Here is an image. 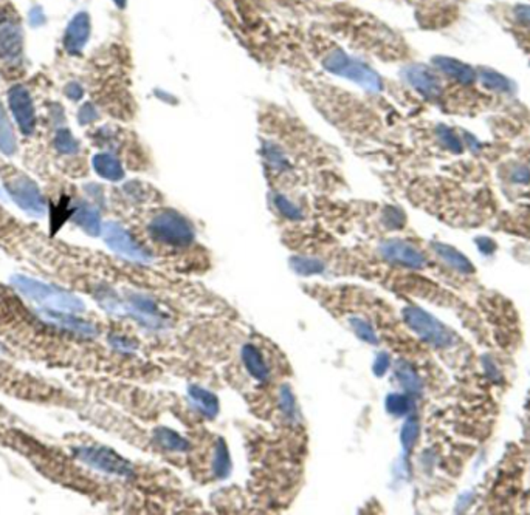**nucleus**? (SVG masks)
<instances>
[{
    "mask_svg": "<svg viewBox=\"0 0 530 515\" xmlns=\"http://www.w3.org/2000/svg\"><path fill=\"white\" fill-rule=\"evenodd\" d=\"M11 282L23 297L42 305L43 308L66 311V313H83L86 310L84 302L78 296L56 288L53 285H47L25 276H14Z\"/></svg>",
    "mask_w": 530,
    "mask_h": 515,
    "instance_id": "1",
    "label": "nucleus"
},
{
    "mask_svg": "<svg viewBox=\"0 0 530 515\" xmlns=\"http://www.w3.org/2000/svg\"><path fill=\"white\" fill-rule=\"evenodd\" d=\"M324 68L329 73L357 82L358 85H362L369 92H380L383 88L380 76L374 70L346 54L343 50H333L327 54L324 59Z\"/></svg>",
    "mask_w": 530,
    "mask_h": 515,
    "instance_id": "2",
    "label": "nucleus"
},
{
    "mask_svg": "<svg viewBox=\"0 0 530 515\" xmlns=\"http://www.w3.org/2000/svg\"><path fill=\"white\" fill-rule=\"evenodd\" d=\"M149 234L157 241L173 246H188L194 240L191 223L183 215L174 211L157 214L149 223Z\"/></svg>",
    "mask_w": 530,
    "mask_h": 515,
    "instance_id": "3",
    "label": "nucleus"
},
{
    "mask_svg": "<svg viewBox=\"0 0 530 515\" xmlns=\"http://www.w3.org/2000/svg\"><path fill=\"white\" fill-rule=\"evenodd\" d=\"M403 319L414 333H418L422 339L434 347L445 348L453 343V334L438 319H434L431 314H428L422 308H405L403 310Z\"/></svg>",
    "mask_w": 530,
    "mask_h": 515,
    "instance_id": "4",
    "label": "nucleus"
},
{
    "mask_svg": "<svg viewBox=\"0 0 530 515\" xmlns=\"http://www.w3.org/2000/svg\"><path fill=\"white\" fill-rule=\"evenodd\" d=\"M75 455H77L78 460L86 463L87 466L101 470V472L118 476H130L134 474L132 464L109 447L83 446L75 449Z\"/></svg>",
    "mask_w": 530,
    "mask_h": 515,
    "instance_id": "5",
    "label": "nucleus"
},
{
    "mask_svg": "<svg viewBox=\"0 0 530 515\" xmlns=\"http://www.w3.org/2000/svg\"><path fill=\"white\" fill-rule=\"evenodd\" d=\"M5 188L19 206L31 214L41 215L46 212V200L41 194L37 184L27 175L11 172L3 176Z\"/></svg>",
    "mask_w": 530,
    "mask_h": 515,
    "instance_id": "6",
    "label": "nucleus"
},
{
    "mask_svg": "<svg viewBox=\"0 0 530 515\" xmlns=\"http://www.w3.org/2000/svg\"><path fill=\"white\" fill-rule=\"evenodd\" d=\"M23 52V33L14 14L0 10V59L17 61Z\"/></svg>",
    "mask_w": 530,
    "mask_h": 515,
    "instance_id": "7",
    "label": "nucleus"
},
{
    "mask_svg": "<svg viewBox=\"0 0 530 515\" xmlns=\"http://www.w3.org/2000/svg\"><path fill=\"white\" fill-rule=\"evenodd\" d=\"M104 240L110 250L121 254L124 257L135 260V262L146 263L150 260V254H148L143 246L138 245L121 225L107 223L104 226Z\"/></svg>",
    "mask_w": 530,
    "mask_h": 515,
    "instance_id": "8",
    "label": "nucleus"
},
{
    "mask_svg": "<svg viewBox=\"0 0 530 515\" xmlns=\"http://www.w3.org/2000/svg\"><path fill=\"white\" fill-rule=\"evenodd\" d=\"M8 104L19 129L25 135H31L36 129V113L30 92L23 85H14L10 88Z\"/></svg>",
    "mask_w": 530,
    "mask_h": 515,
    "instance_id": "9",
    "label": "nucleus"
},
{
    "mask_svg": "<svg viewBox=\"0 0 530 515\" xmlns=\"http://www.w3.org/2000/svg\"><path fill=\"white\" fill-rule=\"evenodd\" d=\"M380 254L383 259L389 260V262L408 266V268L420 270L426 265V259L424 257V254L419 250H415L413 245L402 240L384 241L380 246Z\"/></svg>",
    "mask_w": 530,
    "mask_h": 515,
    "instance_id": "10",
    "label": "nucleus"
},
{
    "mask_svg": "<svg viewBox=\"0 0 530 515\" xmlns=\"http://www.w3.org/2000/svg\"><path fill=\"white\" fill-rule=\"evenodd\" d=\"M403 78L406 79L409 85H413L415 90L424 94L425 98L436 99L442 93L440 81L430 68L420 63H414L403 70Z\"/></svg>",
    "mask_w": 530,
    "mask_h": 515,
    "instance_id": "11",
    "label": "nucleus"
},
{
    "mask_svg": "<svg viewBox=\"0 0 530 515\" xmlns=\"http://www.w3.org/2000/svg\"><path fill=\"white\" fill-rule=\"evenodd\" d=\"M90 17L87 12H78L72 19L64 34V48L67 53L79 54L83 52L88 37H90Z\"/></svg>",
    "mask_w": 530,
    "mask_h": 515,
    "instance_id": "12",
    "label": "nucleus"
},
{
    "mask_svg": "<svg viewBox=\"0 0 530 515\" xmlns=\"http://www.w3.org/2000/svg\"><path fill=\"white\" fill-rule=\"evenodd\" d=\"M42 316L43 319L48 321L50 323H55L64 330H68L75 334L83 336V338H95L98 334V330L92 325L90 322H86L79 317L73 316V313H66V311H59L58 310H42Z\"/></svg>",
    "mask_w": 530,
    "mask_h": 515,
    "instance_id": "13",
    "label": "nucleus"
},
{
    "mask_svg": "<svg viewBox=\"0 0 530 515\" xmlns=\"http://www.w3.org/2000/svg\"><path fill=\"white\" fill-rule=\"evenodd\" d=\"M433 63L436 65L442 73H445L460 84H471L476 79V72L470 65L460 62L454 57L448 56H436L433 57Z\"/></svg>",
    "mask_w": 530,
    "mask_h": 515,
    "instance_id": "14",
    "label": "nucleus"
},
{
    "mask_svg": "<svg viewBox=\"0 0 530 515\" xmlns=\"http://www.w3.org/2000/svg\"><path fill=\"white\" fill-rule=\"evenodd\" d=\"M93 169L99 176L109 181H119L123 180L124 170L121 163L110 154H97L93 156Z\"/></svg>",
    "mask_w": 530,
    "mask_h": 515,
    "instance_id": "15",
    "label": "nucleus"
},
{
    "mask_svg": "<svg viewBox=\"0 0 530 515\" xmlns=\"http://www.w3.org/2000/svg\"><path fill=\"white\" fill-rule=\"evenodd\" d=\"M433 250L436 251L438 256L444 260L446 265H450L453 270L462 272V274H471V272L475 271L473 265L470 263V260L467 259L464 254H460L458 250H454V248L444 243H438L436 241V243H433Z\"/></svg>",
    "mask_w": 530,
    "mask_h": 515,
    "instance_id": "16",
    "label": "nucleus"
},
{
    "mask_svg": "<svg viewBox=\"0 0 530 515\" xmlns=\"http://www.w3.org/2000/svg\"><path fill=\"white\" fill-rule=\"evenodd\" d=\"M242 361L248 373L257 381H267L270 376L268 367L265 364L262 354L255 345H245L242 348Z\"/></svg>",
    "mask_w": 530,
    "mask_h": 515,
    "instance_id": "17",
    "label": "nucleus"
},
{
    "mask_svg": "<svg viewBox=\"0 0 530 515\" xmlns=\"http://www.w3.org/2000/svg\"><path fill=\"white\" fill-rule=\"evenodd\" d=\"M73 221L79 228H83L88 235H92V237H97V235L101 234V229H103L99 214L88 205H81L75 209Z\"/></svg>",
    "mask_w": 530,
    "mask_h": 515,
    "instance_id": "18",
    "label": "nucleus"
},
{
    "mask_svg": "<svg viewBox=\"0 0 530 515\" xmlns=\"http://www.w3.org/2000/svg\"><path fill=\"white\" fill-rule=\"evenodd\" d=\"M189 396H191L193 403L197 405V409L204 413L208 418H214L219 412V401L213 395L211 392L202 389L199 385H191L188 389Z\"/></svg>",
    "mask_w": 530,
    "mask_h": 515,
    "instance_id": "19",
    "label": "nucleus"
},
{
    "mask_svg": "<svg viewBox=\"0 0 530 515\" xmlns=\"http://www.w3.org/2000/svg\"><path fill=\"white\" fill-rule=\"evenodd\" d=\"M154 440L160 447L171 450V452H186L189 449V443L185 440V438L177 434V432L166 427L155 429Z\"/></svg>",
    "mask_w": 530,
    "mask_h": 515,
    "instance_id": "20",
    "label": "nucleus"
},
{
    "mask_svg": "<svg viewBox=\"0 0 530 515\" xmlns=\"http://www.w3.org/2000/svg\"><path fill=\"white\" fill-rule=\"evenodd\" d=\"M397 378H399L400 384L406 392L413 393V395H419L422 392V383L418 373L414 372V368L405 361H400L395 368Z\"/></svg>",
    "mask_w": 530,
    "mask_h": 515,
    "instance_id": "21",
    "label": "nucleus"
},
{
    "mask_svg": "<svg viewBox=\"0 0 530 515\" xmlns=\"http://www.w3.org/2000/svg\"><path fill=\"white\" fill-rule=\"evenodd\" d=\"M17 149L16 137L12 132V127L8 121V117L3 110L2 104H0V152H3L5 155H12Z\"/></svg>",
    "mask_w": 530,
    "mask_h": 515,
    "instance_id": "22",
    "label": "nucleus"
},
{
    "mask_svg": "<svg viewBox=\"0 0 530 515\" xmlns=\"http://www.w3.org/2000/svg\"><path fill=\"white\" fill-rule=\"evenodd\" d=\"M479 78H481L482 84L487 88H490V90L509 93V92H512V88H513L512 82H510L506 76L495 72V70H491V68H482L481 72H479Z\"/></svg>",
    "mask_w": 530,
    "mask_h": 515,
    "instance_id": "23",
    "label": "nucleus"
},
{
    "mask_svg": "<svg viewBox=\"0 0 530 515\" xmlns=\"http://www.w3.org/2000/svg\"><path fill=\"white\" fill-rule=\"evenodd\" d=\"M214 475L217 478H225L230 474V455L228 449L224 440H217L216 443V452H214V463H213Z\"/></svg>",
    "mask_w": 530,
    "mask_h": 515,
    "instance_id": "24",
    "label": "nucleus"
},
{
    "mask_svg": "<svg viewBox=\"0 0 530 515\" xmlns=\"http://www.w3.org/2000/svg\"><path fill=\"white\" fill-rule=\"evenodd\" d=\"M290 265L301 276H313L321 274L324 271V263L320 262L317 259H308V257H293L290 260Z\"/></svg>",
    "mask_w": 530,
    "mask_h": 515,
    "instance_id": "25",
    "label": "nucleus"
},
{
    "mask_svg": "<svg viewBox=\"0 0 530 515\" xmlns=\"http://www.w3.org/2000/svg\"><path fill=\"white\" fill-rule=\"evenodd\" d=\"M55 148L58 149L61 154L73 155L79 150V143L75 139L70 130L62 129L58 132V135L55 138Z\"/></svg>",
    "mask_w": 530,
    "mask_h": 515,
    "instance_id": "26",
    "label": "nucleus"
},
{
    "mask_svg": "<svg viewBox=\"0 0 530 515\" xmlns=\"http://www.w3.org/2000/svg\"><path fill=\"white\" fill-rule=\"evenodd\" d=\"M436 133H438V138L440 139V143L444 144L448 150L454 152V154H460V152L464 150L462 141H460L459 137L454 133V130L450 129V127L439 125L436 129Z\"/></svg>",
    "mask_w": 530,
    "mask_h": 515,
    "instance_id": "27",
    "label": "nucleus"
},
{
    "mask_svg": "<svg viewBox=\"0 0 530 515\" xmlns=\"http://www.w3.org/2000/svg\"><path fill=\"white\" fill-rule=\"evenodd\" d=\"M419 436V423L415 421L414 418L408 419V421L403 424L402 427V435H400V441L402 446L405 449V452H409L413 449V446L418 441Z\"/></svg>",
    "mask_w": 530,
    "mask_h": 515,
    "instance_id": "28",
    "label": "nucleus"
},
{
    "mask_svg": "<svg viewBox=\"0 0 530 515\" xmlns=\"http://www.w3.org/2000/svg\"><path fill=\"white\" fill-rule=\"evenodd\" d=\"M386 409L389 413H393V415L397 416L406 415L409 409H411V401H409L408 396L393 393V395H388L386 398Z\"/></svg>",
    "mask_w": 530,
    "mask_h": 515,
    "instance_id": "29",
    "label": "nucleus"
},
{
    "mask_svg": "<svg viewBox=\"0 0 530 515\" xmlns=\"http://www.w3.org/2000/svg\"><path fill=\"white\" fill-rule=\"evenodd\" d=\"M351 327H352L353 332H355V334L362 341L368 342V343H377L378 342L374 328H372L371 323H368L366 321L357 319V317H355V319L351 321Z\"/></svg>",
    "mask_w": 530,
    "mask_h": 515,
    "instance_id": "30",
    "label": "nucleus"
},
{
    "mask_svg": "<svg viewBox=\"0 0 530 515\" xmlns=\"http://www.w3.org/2000/svg\"><path fill=\"white\" fill-rule=\"evenodd\" d=\"M275 206L277 208V211H279L282 215H286V217L290 220H301L302 219L301 209L296 205H293V203L290 200H287L286 196L276 195L275 196Z\"/></svg>",
    "mask_w": 530,
    "mask_h": 515,
    "instance_id": "31",
    "label": "nucleus"
},
{
    "mask_svg": "<svg viewBox=\"0 0 530 515\" xmlns=\"http://www.w3.org/2000/svg\"><path fill=\"white\" fill-rule=\"evenodd\" d=\"M279 404H281L282 412L286 413L287 418L292 419L296 415V405H295L293 393L287 385H284L279 392Z\"/></svg>",
    "mask_w": 530,
    "mask_h": 515,
    "instance_id": "32",
    "label": "nucleus"
},
{
    "mask_svg": "<svg viewBox=\"0 0 530 515\" xmlns=\"http://www.w3.org/2000/svg\"><path fill=\"white\" fill-rule=\"evenodd\" d=\"M383 221L384 225L391 229H400L403 223H405V215H403L399 209L388 208L386 212L383 215Z\"/></svg>",
    "mask_w": 530,
    "mask_h": 515,
    "instance_id": "33",
    "label": "nucleus"
},
{
    "mask_svg": "<svg viewBox=\"0 0 530 515\" xmlns=\"http://www.w3.org/2000/svg\"><path fill=\"white\" fill-rule=\"evenodd\" d=\"M98 118V112L97 109H95V105L92 103H86L83 107L79 109V113H78V119L81 124H90L93 123V121H97Z\"/></svg>",
    "mask_w": 530,
    "mask_h": 515,
    "instance_id": "34",
    "label": "nucleus"
},
{
    "mask_svg": "<svg viewBox=\"0 0 530 515\" xmlns=\"http://www.w3.org/2000/svg\"><path fill=\"white\" fill-rule=\"evenodd\" d=\"M265 154H267V158L271 166H275L277 169H282L286 168V158H284V155L281 154L279 150H277L276 148H273V145H267V150H265Z\"/></svg>",
    "mask_w": 530,
    "mask_h": 515,
    "instance_id": "35",
    "label": "nucleus"
},
{
    "mask_svg": "<svg viewBox=\"0 0 530 515\" xmlns=\"http://www.w3.org/2000/svg\"><path fill=\"white\" fill-rule=\"evenodd\" d=\"M389 364H391L389 354L388 353H378L377 358H375V362H374V373L377 374V376H383V374L388 372Z\"/></svg>",
    "mask_w": 530,
    "mask_h": 515,
    "instance_id": "36",
    "label": "nucleus"
},
{
    "mask_svg": "<svg viewBox=\"0 0 530 515\" xmlns=\"http://www.w3.org/2000/svg\"><path fill=\"white\" fill-rule=\"evenodd\" d=\"M510 178L515 183L526 184L530 181V169L526 166H516L512 172H510Z\"/></svg>",
    "mask_w": 530,
    "mask_h": 515,
    "instance_id": "37",
    "label": "nucleus"
},
{
    "mask_svg": "<svg viewBox=\"0 0 530 515\" xmlns=\"http://www.w3.org/2000/svg\"><path fill=\"white\" fill-rule=\"evenodd\" d=\"M476 245L479 248V251L485 254V256H490L491 252H495V248H496L495 241L489 237H479L476 240Z\"/></svg>",
    "mask_w": 530,
    "mask_h": 515,
    "instance_id": "38",
    "label": "nucleus"
},
{
    "mask_svg": "<svg viewBox=\"0 0 530 515\" xmlns=\"http://www.w3.org/2000/svg\"><path fill=\"white\" fill-rule=\"evenodd\" d=\"M66 94L73 101H79L81 98L84 97V90H83V87L78 84V82H70V84L66 87Z\"/></svg>",
    "mask_w": 530,
    "mask_h": 515,
    "instance_id": "39",
    "label": "nucleus"
},
{
    "mask_svg": "<svg viewBox=\"0 0 530 515\" xmlns=\"http://www.w3.org/2000/svg\"><path fill=\"white\" fill-rule=\"evenodd\" d=\"M515 16L520 22L530 25V5H518L516 6Z\"/></svg>",
    "mask_w": 530,
    "mask_h": 515,
    "instance_id": "40",
    "label": "nucleus"
},
{
    "mask_svg": "<svg viewBox=\"0 0 530 515\" xmlns=\"http://www.w3.org/2000/svg\"><path fill=\"white\" fill-rule=\"evenodd\" d=\"M46 22V16H43V11L37 6V8H33L30 12V23L35 25V27H39Z\"/></svg>",
    "mask_w": 530,
    "mask_h": 515,
    "instance_id": "41",
    "label": "nucleus"
},
{
    "mask_svg": "<svg viewBox=\"0 0 530 515\" xmlns=\"http://www.w3.org/2000/svg\"><path fill=\"white\" fill-rule=\"evenodd\" d=\"M110 342L113 343V347H117L119 350H126V352H129L130 348H134V345H132L130 341L121 338V336H117V338H112Z\"/></svg>",
    "mask_w": 530,
    "mask_h": 515,
    "instance_id": "42",
    "label": "nucleus"
},
{
    "mask_svg": "<svg viewBox=\"0 0 530 515\" xmlns=\"http://www.w3.org/2000/svg\"><path fill=\"white\" fill-rule=\"evenodd\" d=\"M113 3H115L118 8H126V5H128V0H113Z\"/></svg>",
    "mask_w": 530,
    "mask_h": 515,
    "instance_id": "43",
    "label": "nucleus"
}]
</instances>
